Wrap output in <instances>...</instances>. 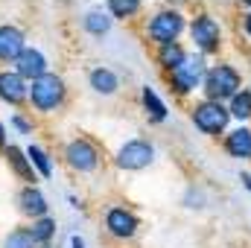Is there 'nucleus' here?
I'll use <instances>...</instances> for the list:
<instances>
[{
    "label": "nucleus",
    "mask_w": 251,
    "mask_h": 248,
    "mask_svg": "<svg viewBox=\"0 0 251 248\" xmlns=\"http://www.w3.org/2000/svg\"><path fill=\"white\" fill-rule=\"evenodd\" d=\"M240 73L234 70V67H228V64H216L207 76H204V91H207V97H210V102H219V99H225V97H237L240 91Z\"/></svg>",
    "instance_id": "nucleus-1"
},
{
    "label": "nucleus",
    "mask_w": 251,
    "mask_h": 248,
    "mask_svg": "<svg viewBox=\"0 0 251 248\" xmlns=\"http://www.w3.org/2000/svg\"><path fill=\"white\" fill-rule=\"evenodd\" d=\"M29 97H32V105H35L38 111H53L64 97V82L56 73H44L41 79L32 82Z\"/></svg>",
    "instance_id": "nucleus-2"
},
{
    "label": "nucleus",
    "mask_w": 251,
    "mask_h": 248,
    "mask_svg": "<svg viewBox=\"0 0 251 248\" xmlns=\"http://www.w3.org/2000/svg\"><path fill=\"white\" fill-rule=\"evenodd\" d=\"M228 117H231V111L222 102H210V99L196 105V111H193V123H196V128H201L204 134H219L228 125Z\"/></svg>",
    "instance_id": "nucleus-3"
},
{
    "label": "nucleus",
    "mask_w": 251,
    "mask_h": 248,
    "mask_svg": "<svg viewBox=\"0 0 251 248\" xmlns=\"http://www.w3.org/2000/svg\"><path fill=\"white\" fill-rule=\"evenodd\" d=\"M184 29V18L178 12H158L149 24V35L164 47V44H173L178 38V32Z\"/></svg>",
    "instance_id": "nucleus-4"
},
{
    "label": "nucleus",
    "mask_w": 251,
    "mask_h": 248,
    "mask_svg": "<svg viewBox=\"0 0 251 248\" xmlns=\"http://www.w3.org/2000/svg\"><path fill=\"white\" fill-rule=\"evenodd\" d=\"M152 158H155V149L146 140H128L123 149L117 152V164L123 170H143V167L152 164Z\"/></svg>",
    "instance_id": "nucleus-5"
},
{
    "label": "nucleus",
    "mask_w": 251,
    "mask_h": 248,
    "mask_svg": "<svg viewBox=\"0 0 251 248\" xmlns=\"http://www.w3.org/2000/svg\"><path fill=\"white\" fill-rule=\"evenodd\" d=\"M201 79H204V62H201V56H184V62L173 70V85L181 94L193 91Z\"/></svg>",
    "instance_id": "nucleus-6"
},
{
    "label": "nucleus",
    "mask_w": 251,
    "mask_h": 248,
    "mask_svg": "<svg viewBox=\"0 0 251 248\" xmlns=\"http://www.w3.org/2000/svg\"><path fill=\"white\" fill-rule=\"evenodd\" d=\"M193 41L199 44V50L201 53H213L216 47H219V24L213 21V18H207V15H199L196 21H193Z\"/></svg>",
    "instance_id": "nucleus-7"
},
{
    "label": "nucleus",
    "mask_w": 251,
    "mask_h": 248,
    "mask_svg": "<svg viewBox=\"0 0 251 248\" xmlns=\"http://www.w3.org/2000/svg\"><path fill=\"white\" fill-rule=\"evenodd\" d=\"M67 164L79 173H91L97 167V149L88 140H73L67 146Z\"/></svg>",
    "instance_id": "nucleus-8"
},
{
    "label": "nucleus",
    "mask_w": 251,
    "mask_h": 248,
    "mask_svg": "<svg viewBox=\"0 0 251 248\" xmlns=\"http://www.w3.org/2000/svg\"><path fill=\"white\" fill-rule=\"evenodd\" d=\"M24 50H26L24 32L18 26H0V62H18Z\"/></svg>",
    "instance_id": "nucleus-9"
},
{
    "label": "nucleus",
    "mask_w": 251,
    "mask_h": 248,
    "mask_svg": "<svg viewBox=\"0 0 251 248\" xmlns=\"http://www.w3.org/2000/svg\"><path fill=\"white\" fill-rule=\"evenodd\" d=\"M18 76L21 79H41L44 73H47V59L38 53V50H24L21 56H18Z\"/></svg>",
    "instance_id": "nucleus-10"
},
{
    "label": "nucleus",
    "mask_w": 251,
    "mask_h": 248,
    "mask_svg": "<svg viewBox=\"0 0 251 248\" xmlns=\"http://www.w3.org/2000/svg\"><path fill=\"white\" fill-rule=\"evenodd\" d=\"M26 94H29V88H26V82H24L18 73H9V70L0 73V99L18 105V102L26 99Z\"/></svg>",
    "instance_id": "nucleus-11"
},
{
    "label": "nucleus",
    "mask_w": 251,
    "mask_h": 248,
    "mask_svg": "<svg viewBox=\"0 0 251 248\" xmlns=\"http://www.w3.org/2000/svg\"><path fill=\"white\" fill-rule=\"evenodd\" d=\"M105 228L114 234V237H131L134 231H137V219L123 210V207H114V210H108V216H105Z\"/></svg>",
    "instance_id": "nucleus-12"
},
{
    "label": "nucleus",
    "mask_w": 251,
    "mask_h": 248,
    "mask_svg": "<svg viewBox=\"0 0 251 248\" xmlns=\"http://www.w3.org/2000/svg\"><path fill=\"white\" fill-rule=\"evenodd\" d=\"M21 213L24 216H35V219H41L44 213H47V198L35 190V187H26L24 193H21Z\"/></svg>",
    "instance_id": "nucleus-13"
},
{
    "label": "nucleus",
    "mask_w": 251,
    "mask_h": 248,
    "mask_svg": "<svg viewBox=\"0 0 251 248\" xmlns=\"http://www.w3.org/2000/svg\"><path fill=\"white\" fill-rule=\"evenodd\" d=\"M225 146H228V152H231L234 158H251V131L246 125H243V128H234V131L228 134Z\"/></svg>",
    "instance_id": "nucleus-14"
},
{
    "label": "nucleus",
    "mask_w": 251,
    "mask_h": 248,
    "mask_svg": "<svg viewBox=\"0 0 251 248\" xmlns=\"http://www.w3.org/2000/svg\"><path fill=\"white\" fill-rule=\"evenodd\" d=\"M91 88L97 91V94H114L117 88H120V82H117V76L108 70V67H97V70H91Z\"/></svg>",
    "instance_id": "nucleus-15"
},
{
    "label": "nucleus",
    "mask_w": 251,
    "mask_h": 248,
    "mask_svg": "<svg viewBox=\"0 0 251 248\" xmlns=\"http://www.w3.org/2000/svg\"><path fill=\"white\" fill-rule=\"evenodd\" d=\"M108 26H111L108 12H102V9H91V12L85 15V29H88V32L102 35V32H108Z\"/></svg>",
    "instance_id": "nucleus-16"
},
{
    "label": "nucleus",
    "mask_w": 251,
    "mask_h": 248,
    "mask_svg": "<svg viewBox=\"0 0 251 248\" xmlns=\"http://www.w3.org/2000/svg\"><path fill=\"white\" fill-rule=\"evenodd\" d=\"M184 56H187V53H184L176 41H173V44H164V47H161V53H158L161 64H164V67H170V70H176L178 64L184 62Z\"/></svg>",
    "instance_id": "nucleus-17"
},
{
    "label": "nucleus",
    "mask_w": 251,
    "mask_h": 248,
    "mask_svg": "<svg viewBox=\"0 0 251 248\" xmlns=\"http://www.w3.org/2000/svg\"><path fill=\"white\" fill-rule=\"evenodd\" d=\"M143 105H146V111H149L155 120H167V105L158 99V94H155L152 88H143Z\"/></svg>",
    "instance_id": "nucleus-18"
},
{
    "label": "nucleus",
    "mask_w": 251,
    "mask_h": 248,
    "mask_svg": "<svg viewBox=\"0 0 251 248\" xmlns=\"http://www.w3.org/2000/svg\"><path fill=\"white\" fill-rule=\"evenodd\" d=\"M29 234H32V240H35V243H47V240L56 234V222H53V219H47V216H41L38 222H32Z\"/></svg>",
    "instance_id": "nucleus-19"
},
{
    "label": "nucleus",
    "mask_w": 251,
    "mask_h": 248,
    "mask_svg": "<svg viewBox=\"0 0 251 248\" xmlns=\"http://www.w3.org/2000/svg\"><path fill=\"white\" fill-rule=\"evenodd\" d=\"M234 117H240V120H249L251 117V91H243V94H237L234 99H231V108H228Z\"/></svg>",
    "instance_id": "nucleus-20"
},
{
    "label": "nucleus",
    "mask_w": 251,
    "mask_h": 248,
    "mask_svg": "<svg viewBox=\"0 0 251 248\" xmlns=\"http://www.w3.org/2000/svg\"><path fill=\"white\" fill-rule=\"evenodd\" d=\"M3 248H35V240H32V234L26 228H18V231H12L6 237Z\"/></svg>",
    "instance_id": "nucleus-21"
},
{
    "label": "nucleus",
    "mask_w": 251,
    "mask_h": 248,
    "mask_svg": "<svg viewBox=\"0 0 251 248\" xmlns=\"http://www.w3.org/2000/svg\"><path fill=\"white\" fill-rule=\"evenodd\" d=\"M26 158H29V164H35V167H38V173H41V175H50V173H53V164H50V158H47V152H44V149L29 146V149H26Z\"/></svg>",
    "instance_id": "nucleus-22"
},
{
    "label": "nucleus",
    "mask_w": 251,
    "mask_h": 248,
    "mask_svg": "<svg viewBox=\"0 0 251 248\" xmlns=\"http://www.w3.org/2000/svg\"><path fill=\"white\" fill-rule=\"evenodd\" d=\"M140 9V0H108V12L114 18H128Z\"/></svg>",
    "instance_id": "nucleus-23"
},
{
    "label": "nucleus",
    "mask_w": 251,
    "mask_h": 248,
    "mask_svg": "<svg viewBox=\"0 0 251 248\" xmlns=\"http://www.w3.org/2000/svg\"><path fill=\"white\" fill-rule=\"evenodd\" d=\"M9 161H12V167H15L26 181H32V167L26 164V158H24V152H21L18 146H9Z\"/></svg>",
    "instance_id": "nucleus-24"
},
{
    "label": "nucleus",
    "mask_w": 251,
    "mask_h": 248,
    "mask_svg": "<svg viewBox=\"0 0 251 248\" xmlns=\"http://www.w3.org/2000/svg\"><path fill=\"white\" fill-rule=\"evenodd\" d=\"M15 125H18V128H21V131H29V125L24 123V120H21V117H15Z\"/></svg>",
    "instance_id": "nucleus-25"
},
{
    "label": "nucleus",
    "mask_w": 251,
    "mask_h": 248,
    "mask_svg": "<svg viewBox=\"0 0 251 248\" xmlns=\"http://www.w3.org/2000/svg\"><path fill=\"white\" fill-rule=\"evenodd\" d=\"M6 143V128H3V123H0V146Z\"/></svg>",
    "instance_id": "nucleus-26"
},
{
    "label": "nucleus",
    "mask_w": 251,
    "mask_h": 248,
    "mask_svg": "<svg viewBox=\"0 0 251 248\" xmlns=\"http://www.w3.org/2000/svg\"><path fill=\"white\" fill-rule=\"evenodd\" d=\"M73 248H85V243H82L79 237H73Z\"/></svg>",
    "instance_id": "nucleus-27"
},
{
    "label": "nucleus",
    "mask_w": 251,
    "mask_h": 248,
    "mask_svg": "<svg viewBox=\"0 0 251 248\" xmlns=\"http://www.w3.org/2000/svg\"><path fill=\"white\" fill-rule=\"evenodd\" d=\"M246 32H249V35H251V15H249V18H246Z\"/></svg>",
    "instance_id": "nucleus-28"
},
{
    "label": "nucleus",
    "mask_w": 251,
    "mask_h": 248,
    "mask_svg": "<svg viewBox=\"0 0 251 248\" xmlns=\"http://www.w3.org/2000/svg\"><path fill=\"white\" fill-rule=\"evenodd\" d=\"M243 181H246V187L251 190V175H243Z\"/></svg>",
    "instance_id": "nucleus-29"
}]
</instances>
